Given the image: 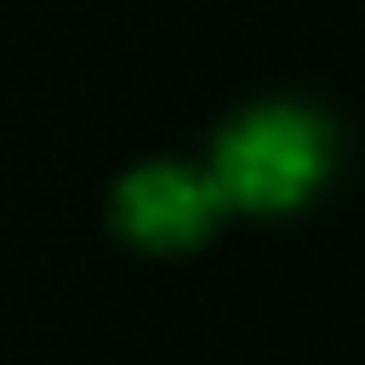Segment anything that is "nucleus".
Instances as JSON below:
<instances>
[{"label":"nucleus","mask_w":365,"mask_h":365,"mask_svg":"<svg viewBox=\"0 0 365 365\" xmlns=\"http://www.w3.org/2000/svg\"><path fill=\"white\" fill-rule=\"evenodd\" d=\"M336 125L314 103L268 97L217 125L205 171L222 188L228 217H291L336 177Z\"/></svg>","instance_id":"nucleus-1"},{"label":"nucleus","mask_w":365,"mask_h":365,"mask_svg":"<svg viewBox=\"0 0 365 365\" xmlns=\"http://www.w3.org/2000/svg\"><path fill=\"white\" fill-rule=\"evenodd\" d=\"M228 222L222 188L211 182L205 160H177L154 154L137 160L114 177L108 188V228L120 245L148 251V257H188L211 245Z\"/></svg>","instance_id":"nucleus-2"}]
</instances>
